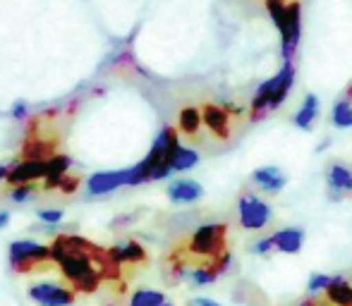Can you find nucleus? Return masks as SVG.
<instances>
[{
    "label": "nucleus",
    "instance_id": "nucleus-5",
    "mask_svg": "<svg viewBox=\"0 0 352 306\" xmlns=\"http://www.w3.org/2000/svg\"><path fill=\"white\" fill-rule=\"evenodd\" d=\"M280 32V48H283V60L292 62L297 46H300L302 38V5L300 0H292L287 3V12H285V22L278 29Z\"/></svg>",
    "mask_w": 352,
    "mask_h": 306
},
{
    "label": "nucleus",
    "instance_id": "nucleus-7",
    "mask_svg": "<svg viewBox=\"0 0 352 306\" xmlns=\"http://www.w3.org/2000/svg\"><path fill=\"white\" fill-rule=\"evenodd\" d=\"M29 297L41 306H72L74 290L63 287L58 283H36L29 287Z\"/></svg>",
    "mask_w": 352,
    "mask_h": 306
},
{
    "label": "nucleus",
    "instance_id": "nucleus-1",
    "mask_svg": "<svg viewBox=\"0 0 352 306\" xmlns=\"http://www.w3.org/2000/svg\"><path fill=\"white\" fill-rule=\"evenodd\" d=\"M53 261L60 268L65 283L77 292L91 294L98 290L101 280L120 278V263L113 259L111 249L91 244L89 239L74 235H60L51 246Z\"/></svg>",
    "mask_w": 352,
    "mask_h": 306
},
{
    "label": "nucleus",
    "instance_id": "nucleus-12",
    "mask_svg": "<svg viewBox=\"0 0 352 306\" xmlns=\"http://www.w3.org/2000/svg\"><path fill=\"white\" fill-rule=\"evenodd\" d=\"M201 194H204V187L195 180H175L168 187V199L175 204H192V201L201 199Z\"/></svg>",
    "mask_w": 352,
    "mask_h": 306
},
{
    "label": "nucleus",
    "instance_id": "nucleus-26",
    "mask_svg": "<svg viewBox=\"0 0 352 306\" xmlns=\"http://www.w3.org/2000/svg\"><path fill=\"white\" fill-rule=\"evenodd\" d=\"M38 218H41L43 223H60L63 211H38Z\"/></svg>",
    "mask_w": 352,
    "mask_h": 306
},
{
    "label": "nucleus",
    "instance_id": "nucleus-16",
    "mask_svg": "<svg viewBox=\"0 0 352 306\" xmlns=\"http://www.w3.org/2000/svg\"><path fill=\"white\" fill-rule=\"evenodd\" d=\"M204 125V117H201V108H182L180 115H177V130L187 137H197Z\"/></svg>",
    "mask_w": 352,
    "mask_h": 306
},
{
    "label": "nucleus",
    "instance_id": "nucleus-13",
    "mask_svg": "<svg viewBox=\"0 0 352 306\" xmlns=\"http://www.w3.org/2000/svg\"><path fill=\"white\" fill-rule=\"evenodd\" d=\"M329 187L331 191H333V199L338 201L343 194H352V170L345 165H340V163H333V165L329 167Z\"/></svg>",
    "mask_w": 352,
    "mask_h": 306
},
{
    "label": "nucleus",
    "instance_id": "nucleus-11",
    "mask_svg": "<svg viewBox=\"0 0 352 306\" xmlns=\"http://www.w3.org/2000/svg\"><path fill=\"white\" fill-rule=\"evenodd\" d=\"M252 182H254L256 187H261L264 191H269V194H278L283 187L287 185L285 175H283L280 167H276V165H266V167L254 170L252 172Z\"/></svg>",
    "mask_w": 352,
    "mask_h": 306
},
{
    "label": "nucleus",
    "instance_id": "nucleus-22",
    "mask_svg": "<svg viewBox=\"0 0 352 306\" xmlns=\"http://www.w3.org/2000/svg\"><path fill=\"white\" fill-rule=\"evenodd\" d=\"M266 10H269L271 19H274L276 27H283V22H285V12H287V3L285 0H266Z\"/></svg>",
    "mask_w": 352,
    "mask_h": 306
},
{
    "label": "nucleus",
    "instance_id": "nucleus-19",
    "mask_svg": "<svg viewBox=\"0 0 352 306\" xmlns=\"http://www.w3.org/2000/svg\"><path fill=\"white\" fill-rule=\"evenodd\" d=\"M130 306H166V297L156 290H137L130 299Z\"/></svg>",
    "mask_w": 352,
    "mask_h": 306
},
{
    "label": "nucleus",
    "instance_id": "nucleus-28",
    "mask_svg": "<svg viewBox=\"0 0 352 306\" xmlns=\"http://www.w3.org/2000/svg\"><path fill=\"white\" fill-rule=\"evenodd\" d=\"M190 306H221V304L213 302V299H206V297H197V299H192Z\"/></svg>",
    "mask_w": 352,
    "mask_h": 306
},
{
    "label": "nucleus",
    "instance_id": "nucleus-3",
    "mask_svg": "<svg viewBox=\"0 0 352 306\" xmlns=\"http://www.w3.org/2000/svg\"><path fill=\"white\" fill-rule=\"evenodd\" d=\"M226 239H228V225L223 223H209L201 225L192 232L190 242H187V251L197 259H216V256L226 254Z\"/></svg>",
    "mask_w": 352,
    "mask_h": 306
},
{
    "label": "nucleus",
    "instance_id": "nucleus-17",
    "mask_svg": "<svg viewBox=\"0 0 352 306\" xmlns=\"http://www.w3.org/2000/svg\"><path fill=\"white\" fill-rule=\"evenodd\" d=\"M326 302L333 306H352V285L345 278H333L326 287Z\"/></svg>",
    "mask_w": 352,
    "mask_h": 306
},
{
    "label": "nucleus",
    "instance_id": "nucleus-14",
    "mask_svg": "<svg viewBox=\"0 0 352 306\" xmlns=\"http://www.w3.org/2000/svg\"><path fill=\"white\" fill-rule=\"evenodd\" d=\"M274 239V246L283 254H297L302 249V242H305V232L300 228H287V230H278L271 235Z\"/></svg>",
    "mask_w": 352,
    "mask_h": 306
},
{
    "label": "nucleus",
    "instance_id": "nucleus-15",
    "mask_svg": "<svg viewBox=\"0 0 352 306\" xmlns=\"http://www.w3.org/2000/svg\"><path fill=\"white\" fill-rule=\"evenodd\" d=\"M113 259L118 261L120 266L125 263H144L146 261V251H144L142 244H137V242H122V244H116L111 249Z\"/></svg>",
    "mask_w": 352,
    "mask_h": 306
},
{
    "label": "nucleus",
    "instance_id": "nucleus-8",
    "mask_svg": "<svg viewBox=\"0 0 352 306\" xmlns=\"http://www.w3.org/2000/svg\"><path fill=\"white\" fill-rule=\"evenodd\" d=\"M132 180V167L130 170H113V172H96L89 180V191L96 196L108 194V191H116L118 187L130 185Z\"/></svg>",
    "mask_w": 352,
    "mask_h": 306
},
{
    "label": "nucleus",
    "instance_id": "nucleus-21",
    "mask_svg": "<svg viewBox=\"0 0 352 306\" xmlns=\"http://www.w3.org/2000/svg\"><path fill=\"white\" fill-rule=\"evenodd\" d=\"M199 163V153L192 151V149H177L175 158H173V172H182V170H190Z\"/></svg>",
    "mask_w": 352,
    "mask_h": 306
},
{
    "label": "nucleus",
    "instance_id": "nucleus-24",
    "mask_svg": "<svg viewBox=\"0 0 352 306\" xmlns=\"http://www.w3.org/2000/svg\"><path fill=\"white\" fill-rule=\"evenodd\" d=\"M331 283H333V278H331V275H321V273L311 275V280H309V292H321V290H326Z\"/></svg>",
    "mask_w": 352,
    "mask_h": 306
},
{
    "label": "nucleus",
    "instance_id": "nucleus-25",
    "mask_svg": "<svg viewBox=\"0 0 352 306\" xmlns=\"http://www.w3.org/2000/svg\"><path fill=\"white\" fill-rule=\"evenodd\" d=\"M77 187H79V177L77 175H65L63 177L60 182H58V187L56 189H60L63 194H74V191H77Z\"/></svg>",
    "mask_w": 352,
    "mask_h": 306
},
{
    "label": "nucleus",
    "instance_id": "nucleus-20",
    "mask_svg": "<svg viewBox=\"0 0 352 306\" xmlns=\"http://www.w3.org/2000/svg\"><path fill=\"white\" fill-rule=\"evenodd\" d=\"M333 125L340 127V130H348L352 127V101L350 98H343L333 106Z\"/></svg>",
    "mask_w": 352,
    "mask_h": 306
},
{
    "label": "nucleus",
    "instance_id": "nucleus-6",
    "mask_svg": "<svg viewBox=\"0 0 352 306\" xmlns=\"http://www.w3.org/2000/svg\"><path fill=\"white\" fill-rule=\"evenodd\" d=\"M237 211H240V225L245 230H261L271 220L269 204L254 194H242Z\"/></svg>",
    "mask_w": 352,
    "mask_h": 306
},
{
    "label": "nucleus",
    "instance_id": "nucleus-31",
    "mask_svg": "<svg viewBox=\"0 0 352 306\" xmlns=\"http://www.w3.org/2000/svg\"><path fill=\"white\" fill-rule=\"evenodd\" d=\"M8 167H5V165H0V180H3V177H8Z\"/></svg>",
    "mask_w": 352,
    "mask_h": 306
},
{
    "label": "nucleus",
    "instance_id": "nucleus-27",
    "mask_svg": "<svg viewBox=\"0 0 352 306\" xmlns=\"http://www.w3.org/2000/svg\"><path fill=\"white\" fill-rule=\"evenodd\" d=\"M271 249H274V239H271V237H266V239L256 242V246H254L256 254H269Z\"/></svg>",
    "mask_w": 352,
    "mask_h": 306
},
{
    "label": "nucleus",
    "instance_id": "nucleus-23",
    "mask_svg": "<svg viewBox=\"0 0 352 306\" xmlns=\"http://www.w3.org/2000/svg\"><path fill=\"white\" fill-rule=\"evenodd\" d=\"M34 191H36V187H34L32 182H27V185H14V189L10 191V199H12V201H24V199H29Z\"/></svg>",
    "mask_w": 352,
    "mask_h": 306
},
{
    "label": "nucleus",
    "instance_id": "nucleus-4",
    "mask_svg": "<svg viewBox=\"0 0 352 306\" xmlns=\"http://www.w3.org/2000/svg\"><path fill=\"white\" fill-rule=\"evenodd\" d=\"M10 263L17 273H29V270H46V266L56 261H53L51 246L22 239L10 244Z\"/></svg>",
    "mask_w": 352,
    "mask_h": 306
},
{
    "label": "nucleus",
    "instance_id": "nucleus-32",
    "mask_svg": "<svg viewBox=\"0 0 352 306\" xmlns=\"http://www.w3.org/2000/svg\"><path fill=\"white\" fill-rule=\"evenodd\" d=\"M348 98L352 101V82H350V86H348Z\"/></svg>",
    "mask_w": 352,
    "mask_h": 306
},
{
    "label": "nucleus",
    "instance_id": "nucleus-9",
    "mask_svg": "<svg viewBox=\"0 0 352 306\" xmlns=\"http://www.w3.org/2000/svg\"><path fill=\"white\" fill-rule=\"evenodd\" d=\"M201 117H204L206 130H209L213 137H218V139H228V137H230V117L232 115L223 106L206 103V106L201 108Z\"/></svg>",
    "mask_w": 352,
    "mask_h": 306
},
{
    "label": "nucleus",
    "instance_id": "nucleus-29",
    "mask_svg": "<svg viewBox=\"0 0 352 306\" xmlns=\"http://www.w3.org/2000/svg\"><path fill=\"white\" fill-rule=\"evenodd\" d=\"M300 306H329V302H319V299H305Z\"/></svg>",
    "mask_w": 352,
    "mask_h": 306
},
{
    "label": "nucleus",
    "instance_id": "nucleus-18",
    "mask_svg": "<svg viewBox=\"0 0 352 306\" xmlns=\"http://www.w3.org/2000/svg\"><path fill=\"white\" fill-rule=\"evenodd\" d=\"M316 115H319V98L314 96V93H309V96L302 101L300 110L295 113V125L300 127V130H311V125H314Z\"/></svg>",
    "mask_w": 352,
    "mask_h": 306
},
{
    "label": "nucleus",
    "instance_id": "nucleus-2",
    "mask_svg": "<svg viewBox=\"0 0 352 306\" xmlns=\"http://www.w3.org/2000/svg\"><path fill=\"white\" fill-rule=\"evenodd\" d=\"M180 149V139H177V130L166 127L153 141L148 156L144 158L140 165L132 167V180L130 185H142L148 180H163L173 172V158Z\"/></svg>",
    "mask_w": 352,
    "mask_h": 306
},
{
    "label": "nucleus",
    "instance_id": "nucleus-30",
    "mask_svg": "<svg viewBox=\"0 0 352 306\" xmlns=\"http://www.w3.org/2000/svg\"><path fill=\"white\" fill-rule=\"evenodd\" d=\"M8 223H10V215L5 213V211H0V230L8 228Z\"/></svg>",
    "mask_w": 352,
    "mask_h": 306
},
{
    "label": "nucleus",
    "instance_id": "nucleus-10",
    "mask_svg": "<svg viewBox=\"0 0 352 306\" xmlns=\"http://www.w3.org/2000/svg\"><path fill=\"white\" fill-rule=\"evenodd\" d=\"M292 84H295V65H292V62H283L280 72L274 77V98H271V110H278L283 103H285Z\"/></svg>",
    "mask_w": 352,
    "mask_h": 306
}]
</instances>
